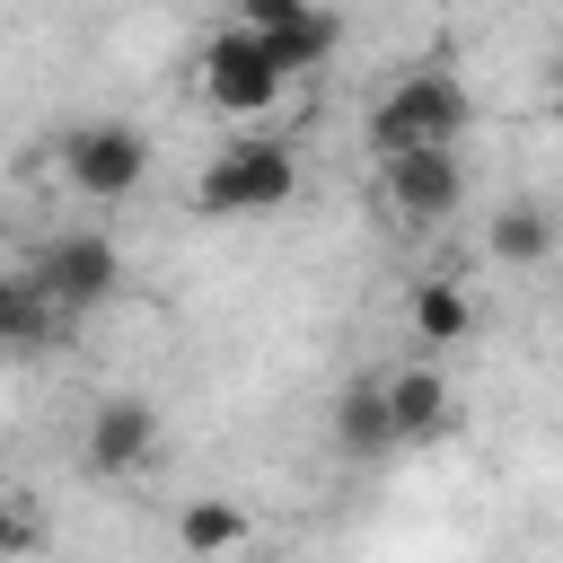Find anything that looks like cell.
Here are the masks:
<instances>
[{
	"label": "cell",
	"instance_id": "6da1fadb",
	"mask_svg": "<svg viewBox=\"0 0 563 563\" xmlns=\"http://www.w3.org/2000/svg\"><path fill=\"white\" fill-rule=\"evenodd\" d=\"M466 123H475L466 79H457V70H440V62H422V70H396V79L378 88V106H369V150H378V158L457 150V141H466Z\"/></svg>",
	"mask_w": 563,
	"mask_h": 563
},
{
	"label": "cell",
	"instance_id": "7a4b0ae2",
	"mask_svg": "<svg viewBox=\"0 0 563 563\" xmlns=\"http://www.w3.org/2000/svg\"><path fill=\"white\" fill-rule=\"evenodd\" d=\"M194 202L211 220H264V211H290L299 202V150L273 141V132H246L229 150H211V167L194 176Z\"/></svg>",
	"mask_w": 563,
	"mask_h": 563
},
{
	"label": "cell",
	"instance_id": "3957f363",
	"mask_svg": "<svg viewBox=\"0 0 563 563\" xmlns=\"http://www.w3.org/2000/svg\"><path fill=\"white\" fill-rule=\"evenodd\" d=\"M194 88H202V106H211V114H229V123H264V114L290 97L282 62H273V53H264V35H255V26H238V18L194 53Z\"/></svg>",
	"mask_w": 563,
	"mask_h": 563
},
{
	"label": "cell",
	"instance_id": "277c9868",
	"mask_svg": "<svg viewBox=\"0 0 563 563\" xmlns=\"http://www.w3.org/2000/svg\"><path fill=\"white\" fill-rule=\"evenodd\" d=\"M53 158H62V185H70L79 202H132L141 176H150V141H141L132 123H114V114L70 123Z\"/></svg>",
	"mask_w": 563,
	"mask_h": 563
},
{
	"label": "cell",
	"instance_id": "5b68a950",
	"mask_svg": "<svg viewBox=\"0 0 563 563\" xmlns=\"http://www.w3.org/2000/svg\"><path fill=\"white\" fill-rule=\"evenodd\" d=\"M26 282H35L62 317H79V308H97V299L123 290V246H114L106 229H62V238H44V255L26 264Z\"/></svg>",
	"mask_w": 563,
	"mask_h": 563
},
{
	"label": "cell",
	"instance_id": "8992f818",
	"mask_svg": "<svg viewBox=\"0 0 563 563\" xmlns=\"http://www.w3.org/2000/svg\"><path fill=\"white\" fill-rule=\"evenodd\" d=\"M378 202L396 229H440L466 211V167L457 150H413V158H378Z\"/></svg>",
	"mask_w": 563,
	"mask_h": 563
},
{
	"label": "cell",
	"instance_id": "52a82bcc",
	"mask_svg": "<svg viewBox=\"0 0 563 563\" xmlns=\"http://www.w3.org/2000/svg\"><path fill=\"white\" fill-rule=\"evenodd\" d=\"M79 457H88V475H106V484L141 475V466L158 457V405H141V396H106V405L88 413V431H79Z\"/></svg>",
	"mask_w": 563,
	"mask_h": 563
},
{
	"label": "cell",
	"instance_id": "ba28073f",
	"mask_svg": "<svg viewBox=\"0 0 563 563\" xmlns=\"http://www.w3.org/2000/svg\"><path fill=\"white\" fill-rule=\"evenodd\" d=\"M554 246H563V211H545L537 194H510V202L484 211V255L493 264L537 273V264H554Z\"/></svg>",
	"mask_w": 563,
	"mask_h": 563
},
{
	"label": "cell",
	"instance_id": "9c48e42d",
	"mask_svg": "<svg viewBox=\"0 0 563 563\" xmlns=\"http://www.w3.org/2000/svg\"><path fill=\"white\" fill-rule=\"evenodd\" d=\"M378 387H387L396 440H449V431H457V387H449L431 361H405V369H387Z\"/></svg>",
	"mask_w": 563,
	"mask_h": 563
},
{
	"label": "cell",
	"instance_id": "30bf717a",
	"mask_svg": "<svg viewBox=\"0 0 563 563\" xmlns=\"http://www.w3.org/2000/svg\"><path fill=\"white\" fill-rule=\"evenodd\" d=\"M405 325H413V343H422V352L466 343V334H475V299H466V282H449V273L413 282V290H405Z\"/></svg>",
	"mask_w": 563,
	"mask_h": 563
},
{
	"label": "cell",
	"instance_id": "8fae6325",
	"mask_svg": "<svg viewBox=\"0 0 563 563\" xmlns=\"http://www.w3.org/2000/svg\"><path fill=\"white\" fill-rule=\"evenodd\" d=\"M255 537V519L229 501V493H194L185 510H176V545L194 554V563H220V554H238Z\"/></svg>",
	"mask_w": 563,
	"mask_h": 563
},
{
	"label": "cell",
	"instance_id": "7c38bea8",
	"mask_svg": "<svg viewBox=\"0 0 563 563\" xmlns=\"http://www.w3.org/2000/svg\"><path fill=\"white\" fill-rule=\"evenodd\" d=\"M334 449H352V457H387V449H405L378 378H361V387H343V396H334Z\"/></svg>",
	"mask_w": 563,
	"mask_h": 563
},
{
	"label": "cell",
	"instance_id": "4fadbf2b",
	"mask_svg": "<svg viewBox=\"0 0 563 563\" xmlns=\"http://www.w3.org/2000/svg\"><path fill=\"white\" fill-rule=\"evenodd\" d=\"M334 44H343V18H334L325 0H317V9L299 18V26H282V35H264V53L282 62V79H308V70H325V62H334Z\"/></svg>",
	"mask_w": 563,
	"mask_h": 563
},
{
	"label": "cell",
	"instance_id": "5bb4252c",
	"mask_svg": "<svg viewBox=\"0 0 563 563\" xmlns=\"http://www.w3.org/2000/svg\"><path fill=\"white\" fill-rule=\"evenodd\" d=\"M44 308H53V299H44L26 273H18V282H9V299H0V325H9V343H35V334H44ZM53 317H62V308H53Z\"/></svg>",
	"mask_w": 563,
	"mask_h": 563
},
{
	"label": "cell",
	"instance_id": "9a60e30c",
	"mask_svg": "<svg viewBox=\"0 0 563 563\" xmlns=\"http://www.w3.org/2000/svg\"><path fill=\"white\" fill-rule=\"evenodd\" d=\"M317 0H238V26H255V35H282V26H299Z\"/></svg>",
	"mask_w": 563,
	"mask_h": 563
}]
</instances>
